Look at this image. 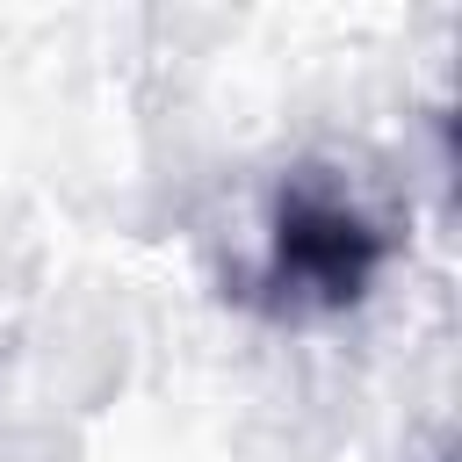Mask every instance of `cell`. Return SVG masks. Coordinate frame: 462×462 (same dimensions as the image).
<instances>
[{"label": "cell", "mask_w": 462, "mask_h": 462, "mask_svg": "<svg viewBox=\"0 0 462 462\" xmlns=\"http://www.w3.org/2000/svg\"><path fill=\"white\" fill-rule=\"evenodd\" d=\"M383 260H390V224L332 166H296L267 209L253 303L267 318H339L375 289Z\"/></svg>", "instance_id": "6da1fadb"}]
</instances>
